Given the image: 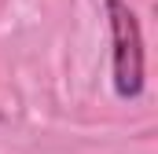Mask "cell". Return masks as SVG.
I'll return each instance as SVG.
<instances>
[{
	"label": "cell",
	"instance_id": "cell-1",
	"mask_svg": "<svg viewBox=\"0 0 158 154\" xmlns=\"http://www.w3.org/2000/svg\"><path fill=\"white\" fill-rule=\"evenodd\" d=\"M110 37H114V88L121 99H136L143 92V37L136 11L125 0H107Z\"/></svg>",
	"mask_w": 158,
	"mask_h": 154
}]
</instances>
